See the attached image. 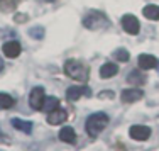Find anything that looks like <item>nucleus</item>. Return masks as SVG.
Masks as SVG:
<instances>
[{
	"label": "nucleus",
	"instance_id": "1",
	"mask_svg": "<svg viewBox=\"0 0 159 151\" xmlns=\"http://www.w3.org/2000/svg\"><path fill=\"white\" fill-rule=\"evenodd\" d=\"M63 70H64V73H66V77H70L71 80L81 82V83L88 80V66L83 65L78 59H66Z\"/></svg>",
	"mask_w": 159,
	"mask_h": 151
},
{
	"label": "nucleus",
	"instance_id": "2",
	"mask_svg": "<svg viewBox=\"0 0 159 151\" xmlns=\"http://www.w3.org/2000/svg\"><path fill=\"white\" fill-rule=\"evenodd\" d=\"M108 120L110 119H108V116L105 114V112H95V114H92L85 122L86 133L92 136V138H97V136L108 126Z\"/></svg>",
	"mask_w": 159,
	"mask_h": 151
},
{
	"label": "nucleus",
	"instance_id": "3",
	"mask_svg": "<svg viewBox=\"0 0 159 151\" xmlns=\"http://www.w3.org/2000/svg\"><path fill=\"white\" fill-rule=\"evenodd\" d=\"M107 24H108V19L102 10H93V12H90L88 16L83 19V26L86 29H93V31H97L100 27H105Z\"/></svg>",
	"mask_w": 159,
	"mask_h": 151
},
{
	"label": "nucleus",
	"instance_id": "4",
	"mask_svg": "<svg viewBox=\"0 0 159 151\" xmlns=\"http://www.w3.org/2000/svg\"><path fill=\"white\" fill-rule=\"evenodd\" d=\"M120 24H122L124 31H125L127 34H132V36L139 34V31H141L139 19L135 17V16H132V14H125V16L122 17V21H120Z\"/></svg>",
	"mask_w": 159,
	"mask_h": 151
},
{
	"label": "nucleus",
	"instance_id": "5",
	"mask_svg": "<svg viewBox=\"0 0 159 151\" xmlns=\"http://www.w3.org/2000/svg\"><path fill=\"white\" fill-rule=\"evenodd\" d=\"M44 99H46V93H44L43 87H34L31 90V95H29V105L34 111H41V107L44 104Z\"/></svg>",
	"mask_w": 159,
	"mask_h": 151
},
{
	"label": "nucleus",
	"instance_id": "6",
	"mask_svg": "<svg viewBox=\"0 0 159 151\" xmlns=\"http://www.w3.org/2000/svg\"><path fill=\"white\" fill-rule=\"evenodd\" d=\"M129 136L135 141H147L151 138V129L147 126H142V124H135L129 129Z\"/></svg>",
	"mask_w": 159,
	"mask_h": 151
},
{
	"label": "nucleus",
	"instance_id": "7",
	"mask_svg": "<svg viewBox=\"0 0 159 151\" xmlns=\"http://www.w3.org/2000/svg\"><path fill=\"white\" fill-rule=\"evenodd\" d=\"M144 97V92L141 88H125L122 90V93H120V99H122L124 104H134V102H139Z\"/></svg>",
	"mask_w": 159,
	"mask_h": 151
},
{
	"label": "nucleus",
	"instance_id": "8",
	"mask_svg": "<svg viewBox=\"0 0 159 151\" xmlns=\"http://www.w3.org/2000/svg\"><path fill=\"white\" fill-rule=\"evenodd\" d=\"M66 119H68V112L64 111V109H59V107L48 114V124L49 126H59V124H63Z\"/></svg>",
	"mask_w": 159,
	"mask_h": 151
},
{
	"label": "nucleus",
	"instance_id": "9",
	"mask_svg": "<svg viewBox=\"0 0 159 151\" xmlns=\"http://www.w3.org/2000/svg\"><path fill=\"white\" fill-rule=\"evenodd\" d=\"M2 51L7 58H17L19 54L22 53V46L17 43V41H9L2 46Z\"/></svg>",
	"mask_w": 159,
	"mask_h": 151
},
{
	"label": "nucleus",
	"instance_id": "10",
	"mask_svg": "<svg viewBox=\"0 0 159 151\" xmlns=\"http://www.w3.org/2000/svg\"><path fill=\"white\" fill-rule=\"evenodd\" d=\"M137 63H139V68H141V70H154L159 61H157L156 56H152V54H141L137 59Z\"/></svg>",
	"mask_w": 159,
	"mask_h": 151
},
{
	"label": "nucleus",
	"instance_id": "11",
	"mask_svg": "<svg viewBox=\"0 0 159 151\" xmlns=\"http://www.w3.org/2000/svg\"><path fill=\"white\" fill-rule=\"evenodd\" d=\"M83 95H90V90L86 88V87H70V88L66 90V99L71 100V102L78 100L80 97H83Z\"/></svg>",
	"mask_w": 159,
	"mask_h": 151
},
{
	"label": "nucleus",
	"instance_id": "12",
	"mask_svg": "<svg viewBox=\"0 0 159 151\" xmlns=\"http://www.w3.org/2000/svg\"><path fill=\"white\" fill-rule=\"evenodd\" d=\"M58 136H59V139H61L63 143H68V144H75V143H76V133H75V129L70 127V126L63 127Z\"/></svg>",
	"mask_w": 159,
	"mask_h": 151
},
{
	"label": "nucleus",
	"instance_id": "13",
	"mask_svg": "<svg viewBox=\"0 0 159 151\" xmlns=\"http://www.w3.org/2000/svg\"><path fill=\"white\" fill-rule=\"evenodd\" d=\"M117 73H119V65H115V63H105V65H102V68H100V77L102 78H112V77H115Z\"/></svg>",
	"mask_w": 159,
	"mask_h": 151
},
{
	"label": "nucleus",
	"instance_id": "14",
	"mask_svg": "<svg viewBox=\"0 0 159 151\" xmlns=\"http://www.w3.org/2000/svg\"><path fill=\"white\" fill-rule=\"evenodd\" d=\"M127 82L130 85H134V87H141V85H144L146 83V77L141 73L139 70H134V71H130V73L127 75Z\"/></svg>",
	"mask_w": 159,
	"mask_h": 151
},
{
	"label": "nucleus",
	"instance_id": "15",
	"mask_svg": "<svg viewBox=\"0 0 159 151\" xmlns=\"http://www.w3.org/2000/svg\"><path fill=\"white\" fill-rule=\"evenodd\" d=\"M142 14H144V17L149 19V21H159V5H154V3L146 5L142 9Z\"/></svg>",
	"mask_w": 159,
	"mask_h": 151
},
{
	"label": "nucleus",
	"instance_id": "16",
	"mask_svg": "<svg viewBox=\"0 0 159 151\" xmlns=\"http://www.w3.org/2000/svg\"><path fill=\"white\" fill-rule=\"evenodd\" d=\"M58 107H59V99L58 97H46L43 107H41V111L49 114V112H52L54 109H58Z\"/></svg>",
	"mask_w": 159,
	"mask_h": 151
},
{
	"label": "nucleus",
	"instance_id": "17",
	"mask_svg": "<svg viewBox=\"0 0 159 151\" xmlns=\"http://www.w3.org/2000/svg\"><path fill=\"white\" fill-rule=\"evenodd\" d=\"M12 127H16V129L22 131V133H25V134H31L32 133V122H29V120L12 119Z\"/></svg>",
	"mask_w": 159,
	"mask_h": 151
},
{
	"label": "nucleus",
	"instance_id": "18",
	"mask_svg": "<svg viewBox=\"0 0 159 151\" xmlns=\"http://www.w3.org/2000/svg\"><path fill=\"white\" fill-rule=\"evenodd\" d=\"M16 105V99L9 93H0V111H5V109H10Z\"/></svg>",
	"mask_w": 159,
	"mask_h": 151
},
{
	"label": "nucleus",
	"instance_id": "19",
	"mask_svg": "<svg viewBox=\"0 0 159 151\" xmlns=\"http://www.w3.org/2000/svg\"><path fill=\"white\" fill-rule=\"evenodd\" d=\"M22 0H0V10L2 12H12L17 9V5Z\"/></svg>",
	"mask_w": 159,
	"mask_h": 151
},
{
	"label": "nucleus",
	"instance_id": "20",
	"mask_svg": "<svg viewBox=\"0 0 159 151\" xmlns=\"http://www.w3.org/2000/svg\"><path fill=\"white\" fill-rule=\"evenodd\" d=\"M115 56L117 59H119V61H129V58H130V54H129V51H125V50H119L115 53Z\"/></svg>",
	"mask_w": 159,
	"mask_h": 151
},
{
	"label": "nucleus",
	"instance_id": "21",
	"mask_svg": "<svg viewBox=\"0 0 159 151\" xmlns=\"http://www.w3.org/2000/svg\"><path fill=\"white\" fill-rule=\"evenodd\" d=\"M29 34L34 37V39H43V36H44V29L43 27H32L31 31H29Z\"/></svg>",
	"mask_w": 159,
	"mask_h": 151
},
{
	"label": "nucleus",
	"instance_id": "22",
	"mask_svg": "<svg viewBox=\"0 0 159 151\" xmlns=\"http://www.w3.org/2000/svg\"><path fill=\"white\" fill-rule=\"evenodd\" d=\"M102 99H105V97H107V93H102ZM108 99H113V93H112V90H108Z\"/></svg>",
	"mask_w": 159,
	"mask_h": 151
},
{
	"label": "nucleus",
	"instance_id": "23",
	"mask_svg": "<svg viewBox=\"0 0 159 151\" xmlns=\"http://www.w3.org/2000/svg\"><path fill=\"white\" fill-rule=\"evenodd\" d=\"M3 65H5V63H3V59H2V56H0V71L3 70Z\"/></svg>",
	"mask_w": 159,
	"mask_h": 151
},
{
	"label": "nucleus",
	"instance_id": "24",
	"mask_svg": "<svg viewBox=\"0 0 159 151\" xmlns=\"http://www.w3.org/2000/svg\"><path fill=\"white\" fill-rule=\"evenodd\" d=\"M0 139H2V129H0Z\"/></svg>",
	"mask_w": 159,
	"mask_h": 151
},
{
	"label": "nucleus",
	"instance_id": "25",
	"mask_svg": "<svg viewBox=\"0 0 159 151\" xmlns=\"http://www.w3.org/2000/svg\"><path fill=\"white\" fill-rule=\"evenodd\" d=\"M46 2H54V0H46Z\"/></svg>",
	"mask_w": 159,
	"mask_h": 151
},
{
	"label": "nucleus",
	"instance_id": "26",
	"mask_svg": "<svg viewBox=\"0 0 159 151\" xmlns=\"http://www.w3.org/2000/svg\"><path fill=\"white\" fill-rule=\"evenodd\" d=\"M157 65H159V63H157Z\"/></svg>",
	"mask_w": 159,
	"mask_h": 151
}]
</instances>
